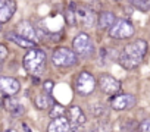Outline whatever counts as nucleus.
Listing matches in <instances>:
<instances>
[{"mask_svg":"<svg viewBox=\"0 0 150 132\" xmlns=\"http://www.w3.org/2000/svg\"><path fill=\"white\" fill-rule=\"evenodd\" d=\"M16 32H18L19 35H22V37H25V38H28V40L37 43V38H38V37H37V31H35V28L33 27L31 22H28V21L19 22L18 27H16Z\"/></svg>","mask_w":150,"mask_h":132,"instance_id":"nucleus-13","label":"nucleus"},{"mask_svg":"<svg viewBox=\"0 0 150 132\" xmlns=\"http://www.w3.org/2000/svg\"><path fill=\"white\" fill-rule=\"evenodd\" d=\"M131 3L135 9L141 12H149L150 11V0H131Z\"/></svg>","mask_w":150,"mask_h":132,"instance_id":"nucleus-20","label":"nucleus"},{"mask_svg":"<svg viewBox=\"0 0 150 132\" xmlns=\"http://www.w3.org/2000/svg\"><path fill=\"white\" fill-rule=\"evenodd\" d=\"M112 109L113 110H129L135 106V97L132 94H119L112 98Z\"/></svg>","mask_w":150,"mask_h":132,"instance_id":"nucleus-9","label":"nucleus"},{"mask_svg":"<svg viewBox=\"0 0 150 132\" xmlns=\"http://www.w3.org/2000/svg\"><path fill=\"white\" fill-rule=\"evenodd\" d=\"M63 114H65V109H63L60 104H56V106L50 110V116H52L53 119H56V117H63Z\"/></svg>","mask_w":150,"mask_h":132,"instance_id":"nucleus-21","label":"nucleus"},{"mask_svg":"<svg viewBox=\"0 0 150 132\" xmlns=\"http://www.w3.org/2000/svg\"><path fill=\"white\" fill-rule=\"evenodd\" d=\"M66 119L71 123V128H80L81 125L86 123L87 117L80 106H71L66 112Z\"/></svg>","mask_w":150,"mask_h":132,"instance_id":"nucleus-10","label":"nucleus"},{"mask_svg":"<svg viewBox=\"0 0 150 132\" xmlns=\"http://www.w3.org/2000/svg\"><path fill=\"white\" fill-rule=\"evenodd\" d=\"M135 32L134 25L127 21V19H116V22L110 27L109 29V35L110 38L115 40H125V38H131Z\"/></svg>","mask_w":150,"mask_h":132,"instance_id":"nucleus-5","label":"nucleus"},{"mask_svg":"<svg viewBox=\"0 0 150 132\" xmlns=\"http://www.w3.org/2000/svg\"><path fill=\"white\" fill-rule=\"evenodd\" d=\"M146 53H147V43L144 40H135L122 48L119 54V63L125 69H135L143 62Z\"/></svg>","mask_w":150,"mask_h":132,"instance_id":"nucleus-1","label":"nucleus"},{"mask_svg":"<svg viewBox=\"0 0 150 132\" xmlns=\"http://www.w3.org/2000/svg\"><path fill=\"white\" fill-rule=\"evenodd\" d=\"M6 57H8V48H6V46L0 44V62H3Z\"/></svg>","mask_w":150,"mask_h":132,"instance_id":"nucleus-23","label":"nucleus"},{"mask_svg":"<svg viewBox=\"0 0 150 132\" xmlns=\"http://www.w3.org/2000/svg\"><path fill=\"white\" fill-rule=\"evenodd\" d=\"M16 12V3L13 0H0V25L11 21Z\"/></svg>","mask_w":150,"mask_h":132,"instance_id":"nucleus-12","label":"nucleus"},{"mask_svg":"<svg viewBox=\"0 0 150 132\" xmlns=\"http://www.w3.org/2000/svg\"><path fill=\"white\" fill-rule=\"evenodd\" d=\"M115 2H121V0H115Z\"/></svg>","mask_w":150,"mask_h":132,"instance_id":"nucleus-26","label":"nucleus"},{"mask_svg":"<svg viewBox=\"0 0 150 132\" xmlns=\"http://www.w3.org/2000/svg\"><path fill=\"white\" fill-rule=\"evenodd\" d=\"M46 62H47V56L46 51L41 48H31L27 51V54L22 59V65L28 74H31L33 77H40L44 69H46Z\"/></svg>","mask_w":150,"mask_h":132,"instance_id":"nucleus-2","label":"nucleus"},{"mask_svg":"<svg viewBox=\"0 0 150 132\" xmlns=\"http://www.w3.org/2000/svg\"><path fill=\"white\" fill-rule=\"evenodd\" d=\"M96 85H97L96 78L87 71L80 72V75L75 79V90L81 95H90L96 90Z\"/></svg>","mask_w":150,"mask_h":132,"instance_id":"nucleus-6","label":"nucleus"},{"mask_svg":"<svg viewBox=\"0 0 150 132\" xmlns=\"http://www.w3.org/2000/svg\"><path fill=\"white\" fill-rule=\"evenodd\" d=\"M47 132H71V123L65 116L63 117H56L49 123Z\"/></svg>","mask_w":150,"mask_h":132,"instance_id":"nucleus-14","label":"nucleus"},{"mask_svg":"<svg viewBox=\"0 0 150 132\" xmlns=\"http://www.w3.org/2000/svg\"><path fill=\"white\" fill-rule=\"evenodd\" d=\"M21 85L19 81L12 77H0V91L5 93L6 95H15L19 93Z\"/></svg>","mask_w":150,"mask_h":132,"instance_id":"nucleus-11","label":"nucleus"},{"mask_svg":"<svg viewBox=\"0 0 150 132\" xmlns=\"http://www.w3.org/2000/svg\"><path fill=\"white\" fill-rule=\"evenodd\" d=\"M75 5H69L68 8H66V11H65V18H66V22L69 24V25H77V21H75Z\"/></svg>","mask_w":150,"mask_h":132,"instance_id":"nucleus-19","label":"nucleus"},{"mask_svg":"<svg viewBox=\"0 0 150 132\" xmlns=\"http://www.w3.org/2000/svg\"><path fill=\"white\" fill-rule=\"evenodd\" d=\"M3 107L11 113V114H13V116H21L25 110H24V106L22 104H19L15 98H12V97H5L3 98Z\"/></svg>","mask_w":150,"mask_h":132,"instance_id":"nucleus-17","label":"nucleus"},{"mask_svg":"<svg viewBox=\"0 0 150 132\" xmlns=\"http://www.w3.org/2000/svg\"><path fill=\"white\" fill-rule=\"evenodd\" d=\"M34 104H35V107H37V109H40V110L47 109V107H49V104H50V97H49L47 94H40V95H37V97H35Z\"/></svg>","mask_w":150,"mask_h":132,"instance_id":"nucleus-18","label":"nucleus"},{"mask_svg":"<svg viewBox=\"0 0 150 132\" xmlns=\"http://www.w3.org/2000/svg\"><path fill=\"white\" fill-rule=\"evenodd\" d=\"M52 62L57 68H72L78 63V56L68 47H59L52 54Z\"/></svg>","mask_w":150,"mask_h":132,"instance_id":"nucleus-3","label":"nucleus"},{"mask_svg":"<svg viewBox=\"0 0 150 132\" xmlns=\"http://www.w3.org/2000/svg\"><path fill=\"white\" fill-rule=\"evenodd\" d=\"M0 31H2V27H0Z\"/></svg>","mask_w":150,"mask_h":132,"instance_id":"nucleus-27","label":"nucleus"},{"mask_svg":"<svg viewBox=\"0 0 150 132\" xmlns=\"http://www.w3.org/2000/svg\"><path fill=\"white\" fill-rule=\"evenodd\" d=\"M6 38H8L9 41L15 43L16 46L22 47V48H30V50H31V48H35V41H31V40H28V38L19 35L18 32H8V34H6Z\"/></svg>","mask_w":150,"mask_h":132,"instance_id":"nucleus-15","label":"nucleus"},{"mask_svg":"<svg viewBox=\"0 0 150 132\" xmlns=\"http://www.w3.org/2000/svg\"><path fill=\"white\" fill-rule=\"evenodd\" d=\"M138 131H140V132H150V119L143 120V122L138 125Z\"/></svg>","mask_w":150,"mask_h":132,"instance_id":"nucleus-22","label":"nucleus"},{"mask_svg":"<svg viewBox=\"0 0 150 132\" xmlns=\"http://www.w3.org/2000/svg\"><path fill=\"white\" fill-rule=\"evenodd\" d=\"M87 132H94V131H87Z\"/></svg>","mask_w":150,"mask_h":132,"instance_id":"nucleus-25","label":"nucleus"},{"mask_svg":"<svg viewBox=\"0 0 150 132\" xmlns=\"http://www.w3.org/2000/svg\"><path fill=\"white\" fill-rule=\"evenodd\" d=\"M72 47H74V51L77 53V56H80V57H90L94 53V44H93L90 35L86 32H80L74 38Z\"/></svg>","mask_w":150,"mask_h":132,"instance_id":"nucleus-4","label":"nucleus"},{"mask_svg":"<svg viewBox=\"0 0 150 132\" xmlns=\"http://www.w3.org/2000/svg\"><path fill=\"white\" fill-rule=\"evenodd\" d=\"M97 85H99L100 90H102L105 94H108V95H115V94H118V93L121 91V82H119L115 77L108 75V74H103V75L99 78V84H97Z\"/></svg>","mask_w":150,"mask_h":132,"instance_id":"nucleus-8","label":"nucleus"},{"mask_svg":"<svg viewBox=\"0 0 150 132\" xmlns=\"http://www.w3.org/2000/svg\"><path fill=\"white\" fill-rule=\"evenodd\" d=\"M115 22H116V18H115V13L113 12L105 11V12H102L97 16V25H99L100 29H110V27Z\"/></svg>","mask_w":150,"mask_h":132,"instance_id":"nucleus-16","label":"nucleus"},{"mask_svg":"<svg viewBox=\"0 0 150 132\" xmlns=\"http://www.w3.org/2000/svg\"><path fill=\"white\" fill-rule=\"evenodd\" d=\"M43 90H44L46 94H50L52 90H53V82H52V81H46L44 85H43Z\"/></svg>","mask_w":150,"mask_h":132,"instance_id":"nucleus-24","label":"nucleus"},{"mask_svg":"<svg viewBox=\"0 0 150 132\" xmlns=\"http://www.w3.org/2000/svg\"><path fill=\"white\" fill-rule=\"evenodd\" d=\"M75 21H77V25L91 28L97 24V16L93 9L87 6H77L75 8Z\"/></svg>","mask_w":150,"mask_h":132,"instance_id":"nucleus-7","label":"nucleus"}]
</instances>
